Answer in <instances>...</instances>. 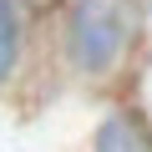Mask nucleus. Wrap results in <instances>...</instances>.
Segmentation results:
<instances>
[{"mask_svg":"<svg viewBox=\"0 0 152 152\" xmlns=\"http://www.w3.org/2000/svg\"><path fill=\"white\" fill-rule=\"evenodd\" d=\"M117 41H122L117 15L102 5V0H86V5L76 10V20H71V51H76V61L91 66V71H102L117 56Z\"/></svg>","mask_w":152,"mask_h":152,"instance_id":"1","label":"nucleus"},{"mask_svg":"<svg viewBox=\"0 0 152 152\" xmlns=\"http://www.w3.org/2000/svg\"><path fill=\"white\" fill-rule=\"evenodd\" d=\"M15 46H20V15L10 0H0V76L15 66Z\"/></svg>","mask_w":152,"mask_h":152,"instance_id":"3","label":"nucleus"},{"mask_svg":"<svg viewBox=\"0 0 152 152\" xmlns=\"http://www.w3.org/2000/svg\"><path fill=\"white\" fill-rule=\"evenodd\" d=\"M96 152H147L142 132L132 127V117H112L102 132H96Z\"/></svg>","mask_w":152,"mask_h":152,"instance_id":"2","label":"nucleus"}]
</instances>
